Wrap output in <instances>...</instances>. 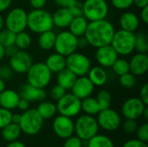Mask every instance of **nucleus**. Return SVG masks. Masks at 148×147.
Instances as JSON below:
<instances>
[{
  "label": "nucleus",
  "mask_w": 148,
  "mask_h": 147,
  "mask_svg": "<svg viewBox=\"0 0 148 147\" xmlns=\"http://www.w3.org/2000/svg\"><path fill=\"white\" fill-rule=\"evenodd\" d=\"M111 3L116 10H124L134 5V0H111Z\"/></svg>",
  "instance_id": "obj_40"
},
{
  "label": "nucleus",
  "mask_w": 148,
  "mask_h": 147,
  "mask_svg": "<svg viewBox=\"0 0 148 147\" xmlns=\"http://www.w3.org/2000/svg\"><path fill=\"white\" fill-rule=\"evenodd\" d=\"M57 112L63 116L73 118L77 116L81 111V100L71 94H65L60 100L57 101Z\"/></svg>",
  "instance_id": "obj_11"
},
{
  "label": "nucleus",
  "mask_w": 148,
  "mask_h": 147,
  "mask_svg": "<svg viewBox=\"0 0 148 147\" xmlns=\"http://www.w3.org/2000/svg\"><path fill=\"white\" fill-rule=\"evenodd\" d=\"M88 46V42L84 36L77 37V49H84Z\"/></svg>",
  "instance_id": "obj_51"
},
{
  "label": "nucleus",
  "mask_w": 148,
  "mask_h": 147,
  "mask_svg": "<svg viewBox=\"0 0 148 147\" xmlns=\"http://www.w3.org/2000/svg\"><path fill=\"white\" fill-rule=\"evenodd\" d=\"M36 111L40 114V116L43 120H49L53 118L56 113H57V108L56 105L51 101H40Z\"/></svg>",
  "instance_id": "obj_28"
},
{
  "label": "nucleus",
  "mask_w": 148,
  "mask_h": 147,
  "mask_svg": "<svg viewBox=\"0 0 148 147\" xmlns=\"http://www.w3.org/2000/svg\"><path fill=\"white\" fill-rule=\"evenodd\" d=\"M122 128L125 133H134L136 132L138 128V124L135 120H129L126 119V120L123 122Z\"/></svg>",
  "instance_id": "obj_42"
},
{
  "label": "nucleus",
  "mask_w": 148,
  "mask_h": 147,
  "mask_svg": "<svg viewBox=\"0 0 148 147\" xmlns=\"http://www.w3.org/2000/svg\"><path fill=\"white\" fill-rule=\"evenodd\" d=\"M6 147H26L25 145L23 143H22L21 141H18V140H14V141H11L10 142Z\"/></svg>",
  "instance_id": "obj_56"
},
{
  "label": "nucleus",
  "mask_w": 148,
  "mask_h": 147,
  "mask_svg": "<svg viewBox=\"0 0 148 147\" xmlns=\"http://www.w3.org/2000/svg\"><path fill=\"white\" fill-rule=\"evenodd\" d=\"M140 18L144 23H148V5L142 8L140 11Z\"/></svg>",
  "instance_id": "obj_53"
},
{
  "label": "nucleus",
  "mask_w": 148,
  "mask_h": 147,
  "mask_svg": "<svg viewBox=\"0 0 148 147\" xmlns=\"http://www.w3.org/2000/svg\"><path fill=\"white\" fill-rule=\"evenodd\" d=\"M142 116L144 117V119L146 120H148V107L147 106L145 107V109H144V111H143V113H142Z\"/></svg>",
  "instance_id": "obj_61"
},
{
  "label": "nucleus",
  "mask_w": 148,
  "mask_h": 147,
  "mask_svg": "<svg viewBox=\"0 0 148 147\" xmlns=\"http://www.w3.org/2000/svg\"><path fill=\"white\" fill-rule=\"evenodd\" d=\"M66 68L77 77L84 76L91 68V62L86 55L74 52L66 56Z\"/></svg>",
  "instance_id": "obj_9"
},
{
  "label": "nucleus",
  "mask_w": 148,
  "mask_h": 147,
  "mask_svg": "<svg viewBox=\"0 0 148 147\" xmlns=\"http://www.w3.org/2000/svg\"><path fill=\"white\" fill-rule=\"evenodd\" d=\"M112 69L114 73L117 75H122L129 72V62L124 58H117L116 61L112 65Z\"/></svg>",
  "instance_id": "obj_34"
},
{
  "label": "nucleus",
  "mask_w": 148,
  "mask_h": 147,
  "mask_svg": "<svg viewBox=\"0 0 148 147\" xmlns=\"http://www.w3.org/2000/svg\"><path fill=\"white\" fill-rule=\"evenodd\" d=\"M26 77L29 84L36 88H45L51 81L52 73L44 62H33L26 72Z\"/></svg>",
  "instance_id": "obj_3"
},
{
  "label": "nucleus",
  "mask_w": 148,
  "mask_h": 147,
  "mask_svg": "<svg viewBox=\"0 0 148 147\" xmlns=\"http://www.w3.org/2000/svg\"><path fill=\"white\" fill-rule=\"evenodd\" d=\"M144 103L145 105H148V84L145 83L140 90V97H139Z\"/></svg>",
  "instance_id": "obj_47"
},
{
  "label": "nucleus",
  "mask_w": 148,
  "mask_h": 147,
  "mask_svg": "<svg viewBox=\"0 0 148 147\" xmlns=\"http://www.w3.org/2000/svg\"><path fill=\"white\" fill-rule=\"evenodd\" d=\"M88 75V78L94 84L95 87H101L106 84L108 81V74L104 68L101 66L91 67Z\"/></svg>",
  "instance_id": "obj_24"
},
{
  "label": "nucleus",
  "mask_w": 148,
  "mask_h": 147,
  "mask_svg": "<svg viewBox=\"0 0 148 147\" xmlns=\"http://www.w3.org/2000/svg\"><path fill=\"white\" fill-rule=\"evenodd\" d=\"M53 130L60 139H67L72 136L75 133V124L72 118L63 115H58L53 121Z\"/></svg>",
  "instance_id": "obj_15"
},
{
  "label": "nucleus",
  "mask_w": 148,
  "mask_h": 147,
  "mask_svg": "<svg viewBox=\"0 0 148 147\" xmlns=\"http://www.w3.org/2000/svg\"><path fill=\"white\" fill-rule=\"evenodd\" d=\"M16 107H17L19 110L24 112V111H26V110L29 109V102L28 101L23 99V98H20L19 101H18V103H17Z\"/></svg>",
  "instance_id": "obj_50"
},
{
  "label": "nucleus",
  "mask_w": 148,
  "mask_h": 147,
  "mask_svg": "<svg viewBox=\"0 0 148 147\" xmlns=\"http://www.w3.org/2000/svg\"><path fill=\"white\" fill-rule=\"evenodd\" d=\"M134 49L137 50L138 53H145L147 54L148 51V40L147 36L145 33L140 32L135 35V43Z\"/></svg>",
  "instance_id": "obj_33"
},
{
  "label": "nucleus",
  "mask_w": 148,
  "mask_h": 147,
  "mask_svg": "<svg viewBox=\"0 0 148 147\" xmlns=\"http://www.w3.org/2000/svg\"><path fill=\"white\" fill-rule=\"evenodd\" d=\"M56 34L52 30H47L38 36V45L42 50L49 51L54 49L55 42H56Z\"/></svg>",
  "instance_id": "obj_27"
},
{
  "label": "nucleus",
  "mask_w": 148,
  "mask_h": 147,
  "mask_svg": "<svg viewBox=\"0 0 148 147\" xmlns=\"http://www.w3.org/2000/svg\"><path fill=\"white\" fill-rule=\"evenodd\" d=\"M32 63L31 55L25 50H18L10 58V67L16 74H26Z\"/></svg>",
  "instance_id": "obj_14"
},
{
  "label": "nucleus",
  "mask_w": 148,
  "mask_h": 147,
  "mask_svg": "<svg viewBox=\"0 0 148 147\" xmlns=\"http://www.w3.org/2000/svg\"><path fill=\"white\" fill-rule=\"evenodd\" d=\"M134 4L140 8L142 9L148 5V0H134Z\"/></svg>",
  "instance_id": "obj_55"
},
{
  "label": "nucleus",
  "mask_w": 148,
  "mask_h": 147,
  "mask_svg": "<svg viewBox=\"0 0 148 147\" xmlns=\"http://www.w3.org/2000/svg\"><path fill=\"white\" fill-rule=\"evenodd\" d=\"M135 34L124 29L115 30L111 41V46L120 55H128L134 51Z\"/></svg>",
  "instance_id": "obj_4"
},
{
  "label": "nucleus",
  "mask_w": 148,
  "mask_h": 147,
  "mask_svg": "<svg viewBox=\"0 0 148 147\" xmlns=\"http://www.w3.org/2000/svg\"><path fill=\"white\" fill-rule=\"evenodd\" d=\"M114 32L115 28L114 24L107 19H101L88 22L84 36L88 45L97 49L110 44Z\"/></svg>",
  "instance_id": "obj_1"
},
{
  "label": "nucleus",
  "mask_w": 148,
  "mask_h": 147,
  "mask_svg": "<svg viewBox=\"0 0 148 147\" xmlns=\"http://www.w3.org/2000/svg\"><path fill=\"white\" fill-rule=\"evenodd\" d=\"M20 99L19 94L12 89H4L0 93V107L8 110L16 108L18 101Z\"/></svg>",
  "instance_id": "obj_22"
},
{
  "label": "nucleus",
  "mask_w": 148,
  "mask_h": 147,
  "mask_svg": "<svg viewBox=\"0 0 148 147\" xmlns=\"http://www.w3.org/2000/svg\"><path fill=\"white\" fill-rule=\"evenodd\" d=\"M5 88H6V86H5V82H4V81H3V79H1V78H0V93H1V92H3V91L5 89Z\"/></svg>",
  "instance_id": "obj_59"
},
{
  "label": "nucleus",
  "mask_w": 148,
  "mask_h": 147,
  "mask_svg": "<svg viewBox=\"0 0 148 147\" xmlns=\"http://www.w3.org/2000/svg\"><path fill=\"white\" fill-rule=\"evenodd\" d=\"M119 55L111 46V44L101 46L96 49L95 59L102 68H111L118 58Z\"/></svg>",
  "instance_id": "obj_16"
},
{
  "label": "nucleus",
  "mask_w": 148,
  "mask_h": 147,
  "mask_svg": "<svg viewBox=\"0 0 148 147\" xmlns=\"http://www.w3.org/2000/svg\"><path fill=\"white\" fill-rule=\"evenodd\" d=\"M53 1L59 7H68L75 0H53Z\"/></svg>",
  "instance_id": "obj_54"
},
{
  "label": "nucleus",
  "mask_w": 148,
  "mask_h": 147,
  "mask_svg": "<svg viewBox=\"0 0 148 147\" xmlns=\"http://www.w3.org/2000/svg\"><path fill=\"white\" fill-rule=\"evenodd\" d=\"M147 105L139 97H131L122 105L121 113L126 119L137 120L142 117L143 111Z\"/></svg>",
  "instance_id": "obj_13"
},
{
  "label": "nucleus",
  "mask_w": 148,
  "mask_h": 147,
  "mask_svg": "<svg viewBox=\"0 0 148 147\" xmlns=\"http://www.w3.org/2000/svg\"><path fill=\"white\" fill-rule=\"evenodd\" d=\"M66 94V89H64L62 87H61L60 85L56 84L55 85L49 92V95L50 97L54 100V101H58L60 100L64 94Z\"/></svg>",
  "instance_id": "obj_41"
},
{
  "label": "nucleus",
  "mask_w": 148,
  "mask_h": 147,
  "mask_svg": "<svg viewBox=\"0 0 148 147\" xmlns=\"http://www.w3.org/2000/svg\"><path fill=\"white\" fill-rule=\"evenodd\" d=\"M22 131L18 124H15L10 122L3 128H2V137L4 140L8 142H11L14 140H17L21 134Z\"/></svg>",
  "instance_id": "obj_29"
},
{
  "label": "nucleus",
  "mask_w": 148,
  "mask_h": 147,
  "mask_svg": "<svg viewBox=\"0 0 148 147\" xmlns=\"http://www.w3.org/2000/svg\"><path fill=\"white\" fill-rule=\"evenodd\" d=\"M83 4V16L89 22L106 19L109 7L106 0H85Z\"/></svg>",
  "instance_id": "obj_7"
},
{
  "label": "nucleus",
  "mask_w": 148,
  "mask_h": 147,
  "mask_svg": "<svg viewBox=\"0 0 148 147\" xmlns=\"http://www.w3.org/2000/svg\"><path fill=\"white\" fill-rule=\"evenodd\" d=\"M19 49H17V47L13 44V45H10V46H7V47H4V55L5 56H8V57H11L13 56Z\"/></svg>",
  "instance_id": "obj_49"
},
{
  "label": "nucleus",
  "mask_w": 148,
  "mask_h": 147,
  "mask_svg": "<svg viewBox=\"0 0 148 147\" xmlns=\"http://www.w3.org/2000/svg\"><path fill=\"white\" fill-rule=\"evenodd\" d=\"M13 75V70L10 68V67L3 66L0 67V78L3 81L10 80Z\"/></svg>",
  "instance_id": "obj_45"
},
{
  "label": "nucleus",
  "mask_w": 148,
  "mask_h": 147,
  "mask_svg": "<svg viewBox=\"0 0 148 147\" xmlns=\"http://www.w3.org/2000/svg\"><path fill=\"white\" fill-rule=\"evenodd\" d=\"M48 0H29L30 6L33 9H43Z\"/></svg>",
  "instance_id": "obj_48"
},
{
  "label": "nucleus",
  "mask_w": 148,
  "mask_h": 147,
  "mask_svg": "<svg viewBox=\"0 0 148 147\" xmlns=\"http://www.w3.org/2000/svg\"><path fill=\"white\" fill-rule=\"evenodd\" d=\"M51 15L53 25L60 29L68 28L74 17L67 7H60Z\"/></svg>",
  "instance_id": "obj_21"
},
{
  "label": "nucleus",
  "mask_w": 148,
  "mask_h": 147,
  "mask_svg": "<svg viewBox=\"0 0 148 147\" xmlns=\"http://www.w3.org/2000/svg\"><path fill=\"white\" fill-rule=\"evenodd\" d=\"M88 24V21L86 19L84 16H74L68 28H69V30L73 35L79 37L82 36H84Z\"/></svg>",
  "instance_id": "obj_25"
},
{
  "label": "nucleus",
  "mask_w": 148,
  "mask_h": 147,
  "mask_svg": "<svg viewBox=\"0 0 148 147\" xmlns=\"http://www.w3.org/2000/svg\"><path fill=\"white\" fill-rule=\"evenodd\" d=\"M119 81H120V84L123 88H127V89H131V88H134L137 83L136 76L134 74H132L130 71L122 75H120Z\"/></svg>",
  "instance_id": "obj_37"
},
{
  "label": "nucleus",
  "mask_w": 148,
  "mask_h": 147,
  "mask_svg": "<svg viewBox=\"0 0 148 147\" xmlns=\"http://www.w3.org/2000/svg\"><path fill=\"white\" fill-rule=\"evenodd\" d=\"M11 116L12 113L10 110L0 107V129L3 128L5 126L11 122Z\"/></svg>",
  "instance_id": "obj_39"
},
{
  "label": "nucleus",
  "mask_w": 148,
  "mask_h": 147,
  "mask_svg": "<svg viewBox=\"0 0 148 147\" xmlns=\"http://www.w3.org/2000/svg\"><path fill=\"white\" fill-rule=\"evenodd\" d=\"M119 23L121 29L134 33L140 26V17L133 11H126L120 16Z\"/></svg>",
  "instance_id": "obj_20"
},
{
  "label": "nucleus",
  "mask_w": 148,
  "mask_h": 147,
  "mask_svg": "<svg viewBox=\"0 0 148 147\" xmlns=\"http://www.w3.org/2000/svg\"><path fill=\"white\" fill-rule=\"evenodd\" d=\"M148 56L145 53H137L129 61V71L135 76H141L147 72Z\"/></svg>",
  "instance_id": "obj_19"
},
{
  "label": "nucleus",
  "mask_w": 148,
  "mask_h": 147,
  "mask_svg": "<svg viewBox=\"0 0 148 147\" xmlns=\"http://www.w3.org/2000/svg\"><path fill=\"white\" fill-rule=\"evenodd\" d=\"M4 28V17L0 13V30Z\"/></svg>",
  "instance_id": "obj_60"
},
{
  "label": "nucleus",
  "mask_w": 148,
  "mask_h": 147,
  "mask_svg": "<svg viewBox=\"0 0 148 147\" xmlns=\"http://www.w3.org/2000/svg\"><path fill=\"white\" fill-rule=\"evenodd\" d=\"M67 8L69 9L73 16H83V4L78 0L73 1Z\"/></svg>",
  "instance_id": "obj_38"
},
{
  "label": "nucleus",
  "mask_w": 148,
  "mask_h": 147,
  "mask_svg": "<svg viewBox=\"0 0 148 147\" xmlns=\"http://www.w3.org/2000/svg\"><path fill=\"white\" fill-rule=\"evenodd\" d=\"M88 147H114V142L108 137L102 134H96L87 141Z\"/></svg>",
  "instance_id": "obj_31"
},
{
  "label": "nucleus",
  "mask_w": 148,
  "mask_h": 147,
  "mask_svg": "<svg viewBox=\"0 0 148 147\" xmlns=\"http://www.w3.org/2000/svg\"><path fill=\"white\" fill-rule=\"evenodd\" d=\"M137 139L143 141V142H147L148 141V124L144 123L141 126H138L137 130Z\"/></svg>",
  "instance_id": "obj_43"
},
{
  "label": "nucleus",
  "mask_w": 148,
  "mask_h": 147,
  "mask_svg": "<svg viewBox=\"0 0 148 147\" xmlns=\"http://www.w3.org/2000/svg\"><path fill=\"white\" fill-rule=\"evenodd\" d=\"M27 16L28 13L23 8L11 9L4 17L5 29L16 34L25 30L27 28Z\"/></svg>",
  "instance_id": "obj_8"
},
{
  "label": "nucleus",
  "mask_w": 148,
  "mask_h": 147,
  "mask_svg": "<svg viewBox=\"0 0 148 147\" xmlns=\"http://www.w3.org/2000/svg\"><path fill=\"white\" fill-rule=\"evenodd\" d=\"M63 147H82V140L77 136H70L65 139Z\"/></svg>",
  "instance_id": "obj_44"
},
{
  "label": "nucleus",
  "mask_w": 148,
  "mask_h": 147,
  "mask_svg": "<svg viewBox=\"0 0 148 147\" xmlns=\"http://www.w3.org/2000/svg\"><path fill=\"white\" fill-rule=\"evenodd\" d=\"M43 119L40 116L36 109L29 108L21 114L19 126L21 131L28 135L37 134L43 126Z\"/></svg>",
  "instance_id": "obj_6"
},
{
  "label": "nucleus",
  "mask_w": 148,
  "mask_h": 147,
  "mask_svg": "<svg viewBox=\"0 0 148 147\" xmlns=\"http://www.w3.org/2000/svg\"><path fill=\"white\" fill-rule=\"evenodd\" d=\"M81 107L82 111L85 113V114L88 115H95L101 111L100 106L95 98L92 96H88L85 99L81 100Z\"/></svg>",
  "instance_id": "obj_30"
},
{
  "label": "nucleus",
  "mask_w": 148,
  "mask_h": 147,
  "mask_svg": "<svg viewBox=\"0 0 148 147\" xmlns=\"http://www.w3.org/2000/svg\"><path fill=\"white\" fill-rule=\"evenodd\" d=\"M75 124V133L76 136L82 141H88L92 137L96 135L99 131V125L95 118L92 115H81Z\"/></svg>",
  "instance_id": "obj_5"
},
{
  "label": "nucleus",
  "mask_w": 148,
  "mask_h": 147,
  "mask_svg": "<svg viewBox=\"0 0 148 147\" xmlns=\"http://www.w3.org/2000/svg\"><path fill=\"white\" fill-rule=\"evenodd\" d=\"M20 120H21V114L20 113H15V114L12 113V116H11V122L12 123L19 125Z\"/></svg>",
  "instance_id": "obj_57"
},
{
  "label": "nucleus",
  "mask_w": 148,
  "mask_h": 147,
  "mask_svg": "<svg viewBox=\"0 0 148 147\" xmlns=\"http://www.w3.org/2000/svg\"><path fill=\"white\" fill-rule=\"evenodd\" d=\"M95 89L94 84L90 81L88 76H79L76 78L74 85L71 88L72 94L80 100L91 96Z\"/></svg>",
  "instance_id": "obj_17"
},
{
  "label": "nucleus",
  "mask_w": 148,
  "mask_h": 147,
  "mask_svg": "<svg viewBox=\"0 0 148 147\" xmlns=\"http://www.w3.org/2000/svg\"><path fill=\"white\" fill-rule=\"evenodd\" d=\"M122 147H148L147 142H143L138 139H129L126 141Z\"/></svg>",
  "instance_id": "obj_46"
},
{
  "label": "nucleus",
  "mask_w": 148,
  "mask_h": 147,
  "mask_svg": "<svg viewBox=\"0 0 148 147\" xmlns=\"http://www.w3.org/2000/svg\"><path fill=\"white\" fill-rule=\"evenodd\" d=\"M77 76L72 73L69 69L65 68L62 71L56 74V82L58 85L62 87L64 89H71L72 86L74 85Z\"/></svg>",
  "instance_id": "obj_26"
},
{
  "label": "nucleus",
  "mask_w": 148,
  "mask_h": 147,
  "mask_svg": "<svg viewBox=\"0 0 148 147\" xmlns=\"http://www.w3.org/2000/svg\"><path fill=\"white\" fill-rule=\"evenodd\" d=\"M44 63L51 73L57 74L66 68V57L55 52L47 57Z\"/></svg>",
  "instance_id": "obj_23"
},
{
  "label": "nucleus",
  "mask_w": 148,
  "mask_h": 147,
  "mask_svg": "<svg viewBox=\"0 0 148 147\" xmlns=\"http://www.w3.org/2000/svg\"><path fill=\"white\" fill-rule=\"evenodd\" d=\"M97 123L99 127L108 132H113L119 129L121 124L120 114L110 107L101 110L97 114Z\"/></svg>",
  "instance_id": "obj_12"
},
{
  "label": "nucleus",
  "mask_w": 148,
  "mask_h": 147,
  "mask_svg": "<svg viewBox=\"0 0 148 147\" xmlns=\"http://www.w3.org/2000/svg\"><path fill=\"white\" fill-rule=\"evenodd\" d=\"M19 96H20V98H23V99L28 101L29 102L42 101L45 100L47 94H46V91L44 90V88H36L27 82L21 87L20 92H19Z\"/></svg>",
  "instance_id": "obj_18"
},
{
  "label": "nucleus",
  "mask_w": 148,
  "mask_h": 147,
  "mask_svg": "<svg viewBox=\"0 0 148 147\" xmlns=\"http://www.w3.org/2000/svg\"><path fill=\"white\" fill-rule=\"evenodd\" d=\"M31 42H32V39L30 35L25 30L16 34L15 45L17 47L19 50L27 49L31 45Z\"/></svg>",
  "instance_id": "obj_32"
},
{
  "label": "nucleus",
  "mask_w": 148,
  "mask_h": 147,
  "mask_svg": "<svg viewBox=\"0 0 148 147\" xmlns=\"http://www.w3.org/2000/svg\"><path fill=\"white\" fill-rule=\"evenodd\" d=\"M54 49L56 53L65 57L69 55L77 49V36L69 30L61 31L56 35Z\"/></svg>",
  "instance_id": "obj_10"
},
{
  "label": "nucleus",
  "mask_w": 148,
  "mask_h": 147,
  "mask_svg": "<svg viewBox=\"0 0 148 147\" xmlns=\"http://www.w3.org/2000/svg\"><path fill=\"white\" fill-rule=\"evenodd\" d=\"M15 40L16 33L7 29H3L0 30V44H2L3 47L15 44Z\"/></svg>",
  "instance_id": "obj_36"
},
{
  "label": "nucleus",
  "mask_w": 148,
  "mask_h": 147,
  "mask_svg": "<svg viewBox=\"0 0 148 147\" xmlns=\"http://www.w3.org/2000/svg\"><path fill=\"white\" fill-rule=\"evenodd\" d=\"M12 0H0V13L7 10L11 5Z\"/></svg>",
  "instance_id": "obj_52"
},
{
  "label": "nucleus",
  "mask_w": 148,
  "mask_h": 147,
  "mask_svg": "<svg viewBox=\"0 0 148 147\" xmlns=\"http://www.w3.org/2000/svg\"><path fill=\"white\" fill-rule=\"evenodd\" d=\"M53 27L52 15L49 11L44 9H33L28 13L27 28L33 33L39 35L52 29Z\"/></svg>",
  "instance_id": "obj_2"
},
{
  "label": "nucleus",
  "mask_w": 148,
  "mask_h": 147,
  "mask_svg": "<svg viewBox=\"0 0 148 147\" xmlns=\"http://www.w3.org/2000/svg\"><path fill=\"white\" fill-rule=\"evenodd\" d=\"M4 56H5V55H4V47L2 44H0V61H2Z\"/></svg>",
  "instance_id": "obj_58"
},
{
  "label": "nucleus",
  "mask_w": 148,
  "mask_h": 147,
  "mask_svg": "<svg viewBox=\"0 0 148 147\" xmlns=\"http://www.w3.org/2000/svg\"><path fill=\"white\" fill-rule=\"evenodd\" d=\"M95 99H96V101H97V102H98V104L100 106L101 110L110 107L111 101H112V97H111L110 93L108 90L103 89V90L99 91L96 97H95Z\"/></svg>",
  "instance_id": "obj_35"
}]
</instances>
